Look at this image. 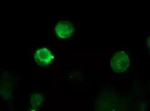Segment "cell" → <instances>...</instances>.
<instances>
[{"label": "cell", "instance_id": "3", "mask_svg": "<svg viewBox=\"0 0 150 111\" xmlns=\"http://www.w3.org/2000/svg\"><path fill=\"white\" fill-rule=\"evenodd\" d=\"M55 30L56 33L61 38H68L73 33L74 28L70 22L62 21L56 25Z\"/></svg>", "mask_w": 150, "mask_h": 111}, {"label": "cell", "instance_id": "1", "mask_svg": "<svg viewBox=\"0 0 150 111\" xmlns=\"http://www.w3.org/2000/svg\"><path fill=\"white\" fill-rule=\"evenodd\" d=\"M111 65L116 72L126 70L129 66V58L124 51H120L114 55L111 60Z\"/></svg>", "mask_w": 150, "mask_h": 111}, {"label": "cell", "instance_id": "2", "mask_svg": "<svg viewBox=\"0 0 150 111\" xmlns=\"http://www.w3.org/2000/svg\"><path fill=\"white\" fill-rule=\"evenodd\" d=\"M35 59L39 65L45 67L48 65L53 60V55L48 49L42 48L36 51Z\"/></svg>", "mask_w": 150, "mask_h": 111}]
</instances>
